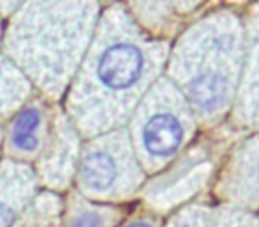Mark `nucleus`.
<instances>
[{"mask_svg": "<svg viewBox=\"0 0 259 227\" xmlns=\"http://www.w3.org/2000/svg\"><path fill=\"white\" fill-rule=\"evenodd\" d=\"M142 179L144 170L124 130L100 135L83 151L78 181L89 197L98 201L128 199L137 192Z\"/></svg>", "mask_w": 259, "mask_h": 227, "instance_id": "nucleus-4", "label": "nucleus"}, {"mask_svg": "<svg viewBox=\"0 0 259 227\" xmlns=\"http://www.w3.org/2000/svg\"><path fill=\"white\" fill-rule=\"evenodd\" d=\"M121 227H156V223L151 218H135L130 222L122 223Z\"/></svg>", "mask_w": 259, "mask_h": 227, "instance_id": "nucleus-12", "label": "nucleus"}, {"mask_svg": "<svg viewBox=\"0 0 259 227\" xmlns=\"http://www.w3.org/2000/svg\"><path fill=\"white\" fill-rule=\"evenodd\" d=\"M13 218V209L0 201V227H8Z\"/></svg>", "mask_w": 259, "mask_h": 227, "instance_id": "nucleus-11", "label": "nucleus"}, {"mask_svg": "<svg viewBox=\"0 0 259 227\" xmlns=\"http://www.w3.org/2000/svg\"><path fill=\"white\" fill-rule=\"evenodd\" d=\"M195 128L190 103L170 78H158L132 116L130 141L144 172H158L181 155Z\"/></svg>", "mask_w": 259, "mask_h": 227, "instance_id": "nucleus-3", "label": "nucleus"}, {"mask_svg": "<svg viewBox=\"0 0 259 227\" xmlns=\"http://www.w3.org/2000/svg\"><path fill=\"white\" fill-rule=\"evenodd\" d=\"M167 57V41L142 29L128 8H107L71 96L82 133L100 137L132 119Z\"/></svg>", "mask_w": 259, "mask_h": 227, "instance_id": "nucleus-1", "label": "nucleus"}, {"mask_svg": "<svg viewBox=\"0 0 259 227\" xmlns=\"http://www.w3.org/2000/svg\"><path fill=\"white\" fill-rule=\"evenodd\" d=\"M43 116L36 107H29L16 117L13 126L11 142L16 149L23 153H32L39 148V128Z\"/></svg>", "mask_w": 259, "mask_h": 227, "instance_id": "nucleus-9", "label": "nucleus"}, {"mask_svg": "<svg viewBox=\"0 0 259 227\" xmlns=\"http://www.w3.org/2000/svg\"><path fill=\"white\" fill-rule=\"evenodd\" d=\"M167 227H259V211L231 204L190 206L178 213Z\"/></svg>", "mask_w": 259, "mask_h": 227, "instance_id": "nucleus-8", "label": "nucleus"}, {"mask_svg": "<svg viewBox=\"0 0 259 227\" xmlns=\"http://www.w3.org/2000/svg\"><path fill=\"white\" fill-rule=\"evenodd\" d=\"M217 194L231 206L259 209V133L231 155L217 185Z\"/></svg>", "mask_w": 259, "mask_h": 227, "instance_id": "nucleus-6", "label": "nucleus"}, {"mask_svg": "<svg viewBox=\"0 0 259 227\" xmlns=\"http://www.w3.org/2000/svg\"><path fill=\"white\" fill-rule=\"evenodd\" d=\"M234 119L240 126L259 128V4L245 23L243 75L234 101Z\"/></svg>", "mask_w": 259, "mask_h": 227, "instance_id": "nucleus-7", "label": "nucleus"}, {"mask_svg": "<svg viewBox=\"0 0 259 227\" xmlns=\"http://www.w3.org/2000/svg\"><path fill=\"white\" fill-rule=\"evenodd\" d=\"M117 218V211L108 208L82 206L69 222V227H110Z\"/></svg>", "mask_w": 259, "mask_h": 227, "instance_id": "nucleus-10", "label": "nucleus"}, {"mask_svg": "<svg viewBox=\"0 0 259 227\" xmlns=\"http://www.w3.org/2000/svg\"><path fill=\"white\" fill-rule=\"evenodd\" d=\"M213 172L211 149L204 144L195 146L181 155L174 167L158 176L146 188V201L156 209H167L190 199L199 192Z\"/></svg>", "mask_w": 259, "mask_h": 227, "instance_id": "nucleus-5", "label": "nucleus"}, {"mask_svg": "<svg viewBox=\"0 0 259 227\" xmlns=\"http://www.w3.org/2000/svg\"><path fill=\"white\" fill-rule=\"evenodd\" d=\"M243 61V18L233 9H219L185 30L170 57L169 78L195 117L213 123L236 100Z\"/></svg>", "mask_w": 259, "mask_h": 227, "instance_id": "nucleus-2", "label": "nucleus"}]
</instances>
